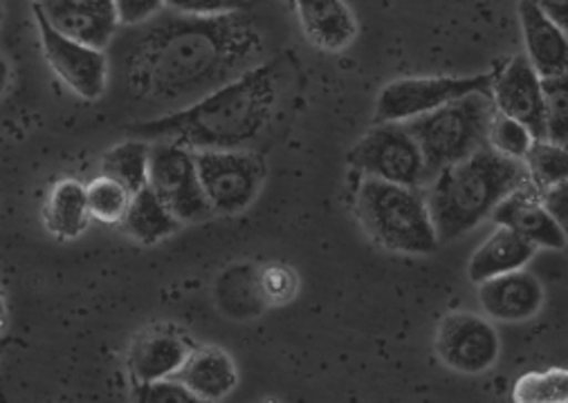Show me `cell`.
<instances>
[{"mask_svg":"<svg viewBox=\"0 0 568 403\" xmlns=\"http://www.w3.org/2000/svg\"><path fill=\"white\" fill-rule=\"evenodd\" d=\"M6 323V302H3V296H0V326Z\"/></svg>","mask_w":568,"mask_h":403,"instance_id":"obj_37","label":"cell"},{"mask_svg":"<svg viewBox=\"0 0 568 403\" xmlns=\"http://www.w3.org/2000/svg\"><path fill=\"white\" fill-rule=\"evenodd\" d=\"M295 287H297L295 276L291 273V269H283V267H272L261 278V289L265 298L274 302H288L295 293Z\"/></svg>","mask_w":568,"mask_h":403,"instance_id":"obj_32","label":"cell"},{"mask_svg":"<svg viewBox=\"0 0 568 403\" xmlns=\"http://www.w3.org/2000/svg\"><path fill=\"white\" fill-rule=\"evenodd\" d=\"M495 113L497 106L493 94L471 92L432 113L405 122L423 148L432 179L445 166L488 146V131Z\"/></svg>","mask_w":568,"mask_h":403,"instance_id":"obj_5","label":"cell"},{"mask_svg":"<svg viewBox=\"0 0 568 403\" xmlns=\"http://www.w3.org/2000/svg\"><path fill=\"white\" fill-rule=\"evenodd\" d=\"M351 166L368 177L427 188L429 170L420 144L405 122L375 124L348 153Z\"/></svg>","mask_w":568,"mask_h":403,"instance_id":"obj_6","label":"cell"},{"mask_svg":"<svg viewBox=\"0 0 568 403\" xmlns=\"http://www.w3.org/2000/svg\"><path fill=\"white\" fill-rule=\"evenodd\" d=\"M10 81H12V68L8 63V59L0 54V96H3L10 87Z\"/></svg>","mask_w":568,"mask_h":403,"instance_id":"obj_36","label":"cell"},{"mask_svg":"<svg viewBox=\"0 0 568 403\" xmlns=\"http://www.w3.org/2000/svg\"><path fill=\"white\" fill-rule=\"evenodd\" d=\"M355 216L366 236L387 251L427 256L440 247L425 188L364 175L355 193Z\"/></svg>","mask_w":568,"mask_h":403,"instance_id":"obj_4","label":"cell"},{"mask_svg":"<svg viewBox=\"0 0 568 403\" xmlns=\"http://www.w3.org/2000/svg\"><path fill=\"white\" fill-rule=\"evenodd\" d=\"M90 216L106 225H122L133 193L113 177L100 175L85 186Z\"/></svg>","mask_w":568,"mask_h":403,"instance_id":"obj_25","label":"cell"},{"mask_svg":"<svg viewBox=\"0 0 568 403\" xmlns=\"http://www.w3.org/2000/svg\"><path fill=\"white\" fill-rule=\"evenodd\" d=\"M493 101L499 113L530 128L535 140H546V106L541 76L526 54H517L495 74Z\"/></svg>","mask_w":568,"mask_h":403,"instance_id":"obj_12","label":"cell"},{"mask_svg":"<svg viewBox=\"0 0 568 403\" xmlns=\"http://www.w3.org/2000/svg\"><path fill=\"white\" fill-rule=\"evenodd\" d=\"M546 106V140L568 146V70L541 79Z\"/></svg>","mask_w":568,"mask_h":403,"instance_id":"obj_27","label":"cell"},{"mask_svg":"<svg viewBox=\"0 0 568 403\" xmlns=\"http://www.w3.org/2000/svg\"><path fill=\"white\" fill-rule=\"evenodd\" d=\"M180 220L160 199V195L146 184L133 193L126 216L122 220L124 231L140 245H155L180 229Z\"/></svg>","mask_w":568,"mask_h":403,"instance_id":"obj_21","label":"cell"},{"mask_svg":"<svg viewBox=\"0 0 568 403\" xmlns=\"http://www.w3.org/2000/svg\"><path fill=\"white\" fill-rule=\"evenodd\" d=\"M434 348L445 368L475 376L499 361L501 339L488 319L471 312H452L438 323Z\"/></svg>","mask_w":568,"mask_h":403,"instance_id":"obj_11","label":"cell"},{"mask_svg":"<svg viewBox=\"0 0 568 403\" xmlns=\"http://www.w3.org/2000/svg\"><path fill=\"white\" fill-rule=\"evenodd\" d=\"M50 6H68V8H81V10H92V12L115 14L113 0H48V3H43L41 8H50Z\"/></svg>","mask_w":568,"mask_h":403,"instance_id":"obj_35","label":"cell"},{"mask_svg":"<svg viewBox=\"0 0 568 403\" xmlns=\"http://www.w3.org/2000/svg\"><path fill=\"white\" fill-rule=\"evenodd\" d=\"M37 8L61 34L100 50H106L113 43L120 28L118 17L106 12H92V10L68 8V6H50V8L37 6Z\"/></svg>","mask_w":568,"mask_h":403,"instance_id":"obj_22","label":"cell"},{"mask_svg":"<svg viewBox=\"0 0 568 403\" xmlns=\"http://www.w3.org/2000/svg\"><path fill=\"white\" fill-rule=\"evenodd\" d=\"M149 159H151V142L133 137L126 140L102 157V175L113 177L124 184L131 193H138L149 184Z\"/></svg>","mask_w":568,"mask_h":403,"instance_id":"obj_23","label":"cell"},{"mask_svg":"<svg viewBox=\"0 0 568 403\" xmlns=\"http://www.w3.org/2000/svg\"><path fill=\"white\" fill-rule=\"evenodd\" d=\"M135 399L144 403H189V401H199L192 392L186 390L182 381L175 376L158 379V381H146V383H135Z\"/></svg>","mask_w":568,"mask_h":403,"instance_id":"obj_30","label":"cell"},{"mask_svg":"<svg viewBox=\"0 0 568 403\" xmlns=\"http://www.w3.org/2000/svg\"><path fill=\"white\" fill-rule=\"evenodd\" d=\"M304 37L322 52L337 54L357 39V21L344 0H295Z\"/></svg>","mask_w":568,"mask_h":403,"instance_id":"obj_17","label":"cell"},{"mask_svg":"<svg viewBox=\"0 0 568 403\" xmlns=\"http://www.w3.org/2000/svg\"><path fill=\"white\" fill-rule=\"evenodd\" d=\"M32 10L39 28L41 48L52 72L81 99L98 101L109 85L111 65L106 50L79 43L61 34L34 3Z\"/></svg>","mask_w":568,"mask_h":403,"instance_id":"obj_10","label":"cell"},{"mask_svg":"<svg viewBox=\"0 0 568 403\" xmlns=\"http://www.w3.org/2000/svg\"><path fill=\"white\" fill-rule=\"evenodd\" d=\"M281 96L278 61H261L182 111L129 128L146 142H175L192 151L252 148L270 128Z\"/></svg>","mask_w":568,"mask_h":403,"instance_id":"obj_2","label":"cell"},{"mask_svg":"<svg viewBox=\"0 0 568 403\" xmlns=\"http://www.w3.org/2000/svg\"><path fill=\"white\" fill-rule=\"evenodd\" d=\"M247 8L250 0H164V10L182 17H223Z\"/></svg>","mask_w":568,"mask_h":403,"instance_id":"obj_29","label":"cell"},{"mask_svg":"<svg viewBox=\"0 0 568 403\" xmlns=\"http://www.w3.org/2000/svg\"><path fill=\"white\" fill-rule=\"evenodd\" d=\"M43 218L48 231L61 240H72L81 236L92 218L88 209L85 186L70 177L59 179L45 199Z\"/></svg>","mask_w":568,"mask_h":403,"instance_id":"obj_20","label":"cell"},{"mask_svg":"<svg viewBox=\"0 0 568 403\" xmlns=\"http://www.w3.org/2000/svg\"><path fill=\"white\" fill-rule=\"evenodd\" d=\"M530 3L568 34V0H530Z\"/></svg>","mask_w":568,"mask_h":403,"instance_id":"obj_34","label":"cell"},{"mask_svg":"<svg viewBox=\"0 0 568 403\" xmlns=\"http://www.w3.org/2000/svg\"><path fill=\"white\" fill-rule=\"evenodd\" d=\"M519 25L526 56L541 79L568 70V34L530 0H519Z\"/></svg>","mask_w":568,"mask_h":403,"instance_id":"obj_16","label":"cell"},{"mask_svg":"<svg viewBox=\"0 0 568 403\" xmlns=\"http://www.w3.org/2000/svg\"><path fill=\"white\" fill-rule=\"evenodd\" d=\"M497 225L513 229L535 247L544 249H566V236L559 229L557 220L548 211L541 193L530 184H521L513 193H508L499 207L490 216Z\"/></svg>","mask_w":568,"mask_h":403,"instance_id":"obj_13","label":"cell"},{"mask_svg":"<svg viewBox=\"0 0 568 403\" xmlns=\"http://www.w3.org/2000/svg\"><path fill=\"white\" fill-rule=\"evenodd\" d=\"M513 399L519 403H568V370L550 368L519 376Z\"/></svg>","mask_w":568,"mask_h":403,"instance_id":"obj_26","label":"cell"},{"mask_svg":"<svg viewBox=\"0 0 568 403\" xmlns=\"http://www.w3.org/2000/svg\"><path fill=\"white\" fill-rule=\"evenodd\" d=\"M532 142H535V135L530 133L528 126H524L521 122H517L499 111L495 113V117L490 122V131H488V146H493L497 153H501L510 159L524 162Z\"/></svg>","mask_w":568,"mask_h":403,"instance_id":"obj_28","label":"cell"},{"mask_svg":"<svg viewBox=\"0 0 568 403\" xmlns=\"http://www.w3.org/2000/svg\"><path fill=\"white\" fill-rule=\"evenodd\" d=\"M149 186L184 223H203L214 216L196 168V151L175 142H151Z\"/></svg>","mask_w":568,"mask_h":403,"instance_id":"obj_9","label":"cell"},{"mask_svg":"<svg viewBox=\"0 0 568 403\" xmlns=\"http://www.w3.org/2000/svg\"><path fill=\"white\" fill-rule=\"evenodd\" d=\"M118 23L124 28L142 25L164 12V0H113Z\"/></svg>","mask_w":568,"mask_h":403,"instance_id":"obj_31","label":"cell"},{"mask_svg":"<svg viewBox=\"0 0 568 403\" xmlns=\"http://www.w3.org/2000/svg\"><path fill=\"white\" fill-rule=\"evenodd\" d=\"M526 182L524 162L510 159L493 146L445 166L425 188L438 242L447 245L475 231L508 193Z\"/></svg>","mask_w":568,"mask_h":403,"instance_id":"obj_3","label":"cell"},{"mask_svg":"<svg viewBox=\"0 0 568 403\" xmlns=\"http://www.w3.org/2000/svg\"><path fill=\"white\" fill-rule=\"evenodd\" d=\"M194 345L171 328H155L135 339L129 350V372L135 383L175 376Z\"/></svg>","mask_w":568,"mask_h":403,"instance_id":"obj_15","label":"cell"},{"mask_svg":"<svg viewBox=\"0 0 568 403\" xmlns=\"http://www.w3.org/2000/svg\"><path fill=\"white\" fill-rule=\"evenodd\" d=\"M493 81H495V74L414 76V79L392 81L375 99L373 122L375 124L409 122L465 94H471V92L493 94Z\"/></svg>","mask_w":568,"mask_h":403,"instance_id":"obj_8","label":"cell"},{"mask_svg":"<svg viewBox=\"0 0 568 403\" xmlns=\"http://www.w3.org/2000/svg\"><path fill=\"white\" fill-rule=\"evenodd\" d=\"M541 197H544V202H546L548 211H550L552 218L557 220L559 229L564 231V236H566V249H568V179H566L564 184H559V186H555V188L541 193Z\"/></svg>","mask_w":568,"mask_h":403,"instance_id":"obj_33","label":"cell"},{"mask_svg":"<svg viewBox=\"0 0 568 403\" xmlns=\"http://www.w3.org/2000/svg\"><path fill=\"white\" fill-rule=\"evenodd\" d=\"M175 379L186 385L199 401H219L234 392L239 372L232 356L214 345L194 348L175 372Z\"/></svg>","mask_w":568,"mask_h":403,"instance_id":"obj_18","label":"cell"},{"mask_svg":"<svg viewBox=\"0 0 568 403\" xmlns=\"http://www.w3.org/2000/svg\"><path fill=\"white\" fill-rule=\"evenodd\" d=\"M0 21H3V0H0Z\"/></svg>","mask_w":568,"mask_h":403,"instance_id":"obj_38","label":"cell"},{"mask_svg":"<svg viewBox=\"0 0 568 403\" xmlns=\"http://www.w3.org/2000/svg\"><path fill=\"white\" fill-rule=\"evenodd\" d=\"M479 302L495 321L526 323L544 308V287L530 271L517 269L481 282Z\"/></svg>","mask_w":568,"mask_h":403,"instance_id":"obj_14","label":"cell"},{"mask_svg":"<svg viewBox=\"0 0 568 403\" xmlns=\"http://www.w3.org/2000/svg\"><path fill=\"white\" fill-rule=\"evenodd\" d=\"M34 3H39V6H43V3H48V0H34Z\"/></svg>","mask_w":568,"mask_h":403,"instance_id":"obj_39","label":"cell"},{"mask_svg":"<svg viewBox=\"0 0 568 403\" xmlns=\"http://www.w3.org/2000/svg\"><path fill=\"white\" fill-rule=\"evenodd\" d=\"M524 166L528 182L539 193H546L568 179V146L548 140H535L528 155L524 157Z\"/></svg>","mask_w":568,"mask_h":403,"instance_id":"obj_24","label":"cell"},{"mask_svg":"<svg viewBox=\"0 0 568 403\" xmlns=\"http://www.w3.org/2000/svg\"><path fill=\"white\" fill-rule=\"evenodd\" d=\"M129 30L122 43L126 92L160 115L196 104L265 59L261 28L247 12L182 17L164 10Z\"/></svg>","mask_w":568,"mask_h":403,"instance_id":"obj_1","label":"cell"},{"mask_svg":"<svg viewBox=\"0 0 568 403\" xmlns=\"http://www.w3.org/2000/svg\"><path fill=\"white\" fill-rule=\"evenodd\" d=\"M196 168L214 216L243 214L265 182V162L252 148L196 151Z\"/></svg>","mask_w":568,"mask_h":403,"instance_id":"obj_7","label":"cell"},{"mask_svg":"<svg viewBox=\"0 0 568 403\" xmlns=\"http://www.w3.org/2000/svg\"><path fill=\"white\" fill-rule=\"evenodd\" d=\"M535 251L537 247L532 242L513 229L497 225V229L471 254L467 262V278L475 285H481L495 276L524 269L532 260Z\"/></svg>","mask_w":568,"mask_h":403,"instance_id":"obj_19","label":"cell"}]
</instances>
